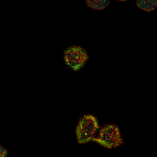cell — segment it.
Returning <instances> with one entry per match:
<instances>
[{
	"label": "cell",
	"instance_id": "6da1fadb",
	"mask_svg": "<svg viewBox=\"0 0 157 157\" xmlns=\"http://www.w3.org/2000/svg\"><path fill=\"white\" fill-rule=\"evenodd\" d=\"M99 128V123L93 115H83L76 127V137L78 144H85L93 141Z\"/></svg>",
	"mask_w": 157,
	"mask_h": 157
},
{
	"label": "cell",
	"instance_id": "7a4b0ae2",
	"mask_svg": "<svg viewBox=\"0 0 157 157\" xmlns=\"http://www.w3.org/2000/svg\"><path fill=\"white\" fill-rule=\"evenodd\" d=\"M93 142H97L108 149L120 147L124 143L119 127L110 124L101 128L98 137L93 138Z\"/></svg>",
	"mask_w": 157,
	"mask_h": 157
},
{
	"label": "cell",
	"instance_id": "3957f363",
	"mask_svg": "<svg viewBox=\"0 0 157 157\" xmlns=\"http://www.w3.org/2000/svg\"><path fill=\"white\" fill-rule=\"evenodd\" d=\"M64 61L69 68L78 71L88 60L85 49L79 46H71L64 51Z\"/></svg>",
	"mask_w": 157,
	"mask_h": 157
},
{
	"label": "cell",
	"instance_id": "277c9868",
	"mask_svg": "<svg viewBox=\"0 0 157 157\" xmlns=\"http://www.w3.org/2000/svg\"><path fill=\"white\" fill-rule=\"evenodd\" d=\"M109 0H87L86 3L90 8L94 10L105 9L108 5L110 4Z\"/></svg>",
	"mask_w": 157,
	"mask_h": 157
},
{
	"label": "cell",
	"instance_id": "5b68a950",
	"mask_svg": "<svg viewBox=\"0 0 157 157\" xmlns=\"http://www.w3.org/2000/svg\"><path fill=\"white\" fill-rule=\"evenodd\" d=\"M137 6L144 11L151 12L157 7V0H140L137 2Z\"/></svg>",
	"mask_w": 157,
	"mask_h": 157
},
{
	"label": "cell",
	"instance_id": "8992f818",
	"mask_svg": "<svg viewBox=\"0 0 157 157\" xmlns=\"http://www.w3.org/2000/svg\"><path fill=\"white\" fill-rule=\"evenodd\" d=\"M7 151L5 149L4 147H0V157H7Z\"/></svg>",
	"mask_w": 157,
	"mask_h": 157
}]
</instances>
